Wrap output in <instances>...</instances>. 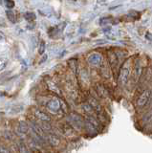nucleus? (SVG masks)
Listing matches in <instances>:
<instances>
[{
	"mask_svg": "<svg viewBox=\"0 0 152 153\" xmlns=\"http://www.w3.org/2000/svg\"><path fill=\"white\" fill-rule=\"evenodd\" d=\"M35 116L39 120H40V121L44 122V123H48L51 121V118L48 116V115H47L45 112L41 111V110H39V109L35 110Z\"/></svg>",
	"mask_w": 152,
	"mask_h": 153,
	"instance_id": "nucleus-7",
	"label": "nucleus"
},
{
	"mask_svg": "<svg viewBox=\"0 0 152 153\" xmlns=\"http://www.w3.org/2000/svg\"><path fill=\"white\" fill-rule=\"evenodd\" d=\"M69 120H70V122L72 123L73 126L76 127V128L79 129V128H82V126H84V120H83V118L80 116V115L77 114V113L70 114Z\"/></svg>",
	"mask_w": 152,
	"mask_h": 153,
	"instance_id": "nucleus-3",
	"label": "nucleus"
},
{
	"mask_svg": "<svg viewBox=\"0 0 152 153\" xmlns=\"http://www.w3.org/2000/svg\"><path fill=\"white\" fill-rule=\"evenodd\" d=\"M16 130L18 132V134H21V135H24V134H27L28 131H29V126L25 122H19L17 124Z\"/></svg>",
	"mask_w": 152,
	"mask_h": 153,
	"instance_id": "nucleus-10",
	"label": "nucleus"
},
{
	"mask_svg": "<svg viewBox=\"0 0 152 153\" xmlns=\"http://www.w3.org/2000/svg\"><path fill=\"white\" fill-rule=\"evenodd\" d=\"M24 17H25V19H26L27 21H30V22L34 21V20H36V13H32V12L26 13H25V16H24Z\"/></svg>",
	"mask_w": 152,
	"mask_h": 153,
	"instance_id": "nucleus-16",
	"label": "nucleus"
},
{
	"mask_svg": "<svg viewBox=\"0 0 152 153\" xmlns=\"http://www.w3.org/2000/svg\"><path fill=\"white\" fill-rule=\"evenodd\" d=\"M152 98V91L151 89H145L140 94V96L137 99L136 102V106L138 108H144L145 106H146L148 102L151 100Z\"/></svg>",
	"mask_w": 152,
	"mask_h": 153,
	"instance_id": "nucleus-2",
	"label": "nucleus"
},
{
	"mask_svg": "<svg viewBox=\"0 0 152 153\" xmlns=\"http://www.w3.org/2000/svg\"><path fill=\"white\" fill-rule=\"evenodd\" d=\"M108 59H109V62H110V64L111 66L113 67H115L118 63V56L117 55L115 54V53H113V52H109L108 53Z\"/></svg>",
	"mask_w": 152,
	"mask_h": 153,
	"instance_id": "nucleus-12",
	"label": "nucleus"
},
{
	"mask_svg": "<svg viewBox=\"0 0 152 153\" xmlns=\"http://www.w3.org/2000/svg\"><path fill=\"white\" fill-rule=\"evenodd\" d=\"M84 127L86 128V130L90 133V134H97L99 131V127H97L96 126H94L93 123H91L90 122H88L86 119L84 120Z\"/></svg>",
	"mask_w": 152,
	"mask_h": 153,
	"instance_id": "nucleus-8",
	"label": "nucleus"
},
{
	"mask_svg": "<svg viewBox=\"0 0 152 153\" xmlns=\"http://www.w3.org/2000/svg\"><path fill=\"white\" fill-rule=\"evenodd\" d=\"M47 107L52 112H56L60 109V102L58 99H53L48 102L47 103Z\"/></svg>",
	"mask_w": 152,
	"mask_h": 153,
	"instance_id": "nucleus-5",
	"label": "nucleus"
},
{
	"mask_svg": "<svg viewBox=\"0 0 152 153\" xmlns=\"http://www.w3.org/2000/svg\"><path fill=\"white\" fill-rule=\"evenodd\" d=\"M18 148H19V152L20 153H29V152H28V149H27L26 146L23 143H18Z\"/></svg>",
	"mask_w": 152,
	"mask_h": 153,
	"instance_id": "nucleus-18",
	"label": "nucleus"
},
{
	"mask_svg": "<svg viewBox=\"0 0 152 153\" xmlns=\"http://www.w3.org/2000/svg\"><path fill=\"white\" fill-rule=\"evenodd\" d=\"M88 103L91 105V107L94 109V111L96 113H99L101 114L102 112V106L101 105V103H99L98 100L95 99V98H89V100H88Z\"/></svg>",
	"mask_w": 152,
	"mask_h": 153,
	"instance_id": "nucleus-6",
	"label": "nucleus"
},
{
	"mask_svg": "<svg viewBox=\"0 0 152 153\" xmlns=\"http://www.w3.org/2000/svg\"><path fill=\"white\" fill-rule=\"evenodd\" d=\"M142 122L144 124H151L152 123V108L148 110L142 119Z\"/></svg>",
	"mask_w": 152,
	"mask_h": 153,
	"instance_id": "nucleus-11",
	"label": "nucleus"
},
{
	"mask_svg": "<svg viewBox=\"0 0 152 153\" xmlns=\"http://www.w3.org/2000/svg\"><path fill=\"white\" fill-rule=\"evenodd\" d=\"M47 140H48V143H50L51 146H58L59 145V138L55 135V134H52V133H48V135H47Z\"/></svg>",
	"mask_w": 152,
	"mask_h": 153,
	"instance_id": "nucleus-9",
	"label": "nucleus"
},
{
	"mask_svg": "<svg viewBox=\"0 0 152 153\" xmlns=\"http://www.w3.org/2000/svg\"><path fill=\"white\" fill-rule=\"evenodd\" d=\"M6 16H7V18L10 20V22L12 23H16V14L13 13V10H7L6 11Z\"/></svg>",
	"mask_w": 152,
	"mask_h": 153,
	"instance_id": "nucleus-14",
	"label": "nucleus"
},
{
	"mask_svg": "<svg viewBox=\"0 0 152 153\" xmlns=\"http://www.w3.org/2000/svg\"><path fill=\"white\" fill-rule=\"evenodd\" d=\"M102 57L99 54H97V53H95V54H92L88 56V62L90 64H92L94 66H99V64L102 63Z\"/></svg>",
	"mask_w": 152,
	"mask_h": 153,
	"instance_id": "nucleus-4",
	"label": "nucleus"
},
{
	"mask_svg": "<svg viewBox=\"0 0 152 153\" xmlns=\"http://www.w3.org/2000/svg\"><path fill=\"white\" fill-rule=\"evenodd\" d=\"M5 5L8 10H12L13 7H15V2L11 1V0H7V1H5Z\"/></svg>",
	"mask_w": 152,
	"mask_h": 153,
	"instance_id": "nucleus-20",
	"label": "nucleus"
},
{
	"mask_svg": "<svg viewBox=\"0 0 152 153\" xmlns=\"http://www.w3.org/2000/svg\"><path fill=\"white\" fill-rule=\"evenodd\" d=\"M0 153H9L8 148L3 146H0Z\"/></svg>",
	"mask_w": 152,
	"mask_h": 153,
	"instance_id": "nucleus-21",
	"label": "nucleus"
},
{
	"mask_svg": "<svg viewBox=\"0 0 152 153\" xmlns=\"http://www.w3.org/2000/svg\"><path fill=\"white\" fill-rule=\"evenodd\" d=\"M44 52H45V42L41 41L39 47V55H43Z\"/></svg>",
	"mask_w": 152,
	"mask_h": 153,
	"instance_id": "nucleus-19",
	"label": "nucleus"
},
{
	"mask_svg": "<svg viewBox=\"0 0 152 153\" xmlns=\"http://www.w3.org/2000/svg\"><path fill=\"white\" fill-rule=\"evenodd\" d=\"M82 108H83L84 111L89 115L90 117H95V116H94V114L96 113V112L94 111V109L91 107V105H90L88 102H87V103H84V104H83V106H82Z\"/></svg>",
	"mask_w": 152,
	"mask_h": 153,
	"instance_id": "nucleus-13",
	"label": "nucleus"
},
{
	"mask_svg": "<svg viewBox=\"0 0 152 153\" xmlns=\"http://www.w3.org/2000/svg\"><path fill=\"white\" fill-rule=\"evenodd\" d=\"M48 85H49V88L51 89V91H53V92H55V93H56V94H59V95H61L60 89H59L56 84H54L53 82H49Z\"/></svg>",
	"mask_w": 152,
	"mask_h": 153,
	"instance_id": "nucleus-17",
	"label": "nucleus"
},
{
	"mask_svg": "<svg viewBox=\"0 0 152 153\" xmlns=\"http://www.w3.org/2000/svg\"><path fill=\"white\" fill-rule=\"evenodd\" d=\"M69 66H70L71 70L74 72V74H77V68H78L77 59H70L69 60Z\"/></svg>",
	"mask_w": 152,
	"mask_h": 153,
	"instance_id": "nucleus-15",
	"label": "nucleus"
},
{
	"mask_svg": "<svg viewBox=\"0 0 152 153\" xmlns=\"http://www.w3.org/2000/svg\"><path fill=\"white\" fill-rule=\"evenodd\" d=\"M130 74H131V64H130V60L127 59L122 65L120 73H119V76H118L119 84L121 86H125L127 83L128 79H129Z\"/></svg>",
	"mask_w": 152,
	"mask_h": 153,
	"instance_id": "nucleus-1",
	"label": "nucleus"
},
{
	"mask_svg": "<svg viewBox=\"0 0 152 153\" xmlns=\"http://www.w3.org/2000/svg\"><path fill=\"white\" fill-rule=\"evenodd\" d=\"M145 37L147 38V39H149V40H151V41H152V35H151L150 33H146Z\"/></svg>",
	"mask_w": 152,
	"mask_h": 153,
	"instance_id": "nucleus-22",
	"label": "nucleus"
},
{
	"mask_svg": "<svg viewBox=\"0 0 152 153\" xmlns=\"http://www.w3.org/2000/svg\"><path fill=\"white\" fill-rule=\"evenodd\" d=\"M4 96H5V93H3L2 91H0V98H1V97H4Z\"/></svg>",
	"mask_w": 152,
	"mask_h": 153,
	"instance_id": "nucleus-25",
	"label": "nucleus"
},
{
	"mask_svg": "<svg viewBox=\"0 0 152 153\" xmlns=\"http://www.w3.org/2000/svg\"><path fill=\"white\" fill-rule=\"evenodd\" d=\"M4 40H5V36L2 33H0V41H4Z\"/></svg>",
	"mask_w": 152,
	"mask_h": 153,
	"instance_id": "nucleus-24",
	"label": "nucleus"
},
{
	"mask_svg": "<svg viewBox=\"0 0 152 153\" xmlns=\"http://www.w3.org/2000/svg\"><path fill=\"white\" fill-rule=\"evenodd\" d=\"M46 59H47V55H45V54H44V56H43V57H42V59H41V60H40L39 63H40V64H41V63H43V62H45V61H46Z\"/></svg>",
	"mask_w": 152,
	"mask_h": 153,
	"instance_id": "nucleus-23",
	"label": "nucleus"
}]
</instances>
